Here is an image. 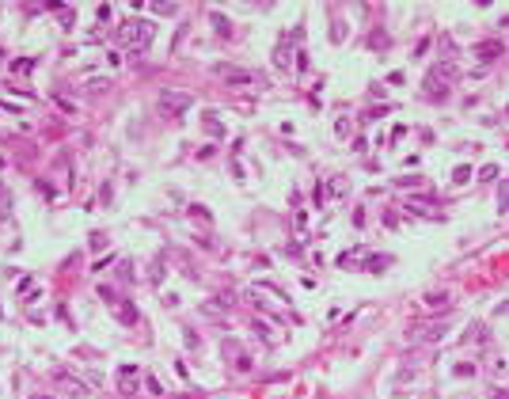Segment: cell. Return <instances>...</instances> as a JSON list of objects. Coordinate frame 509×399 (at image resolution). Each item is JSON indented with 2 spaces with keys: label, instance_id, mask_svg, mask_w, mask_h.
<instances>
[{
  "label": "cell",
  "instance_id": "6da1fadb",
  "mask_svg": "<svg viewBox=\"0 0 509 399\" xmlns=\"http://www.w3.org/2000/svg\"><path fill=\"white\" fill-rule=\"evenodd\" d=\"M190 106H194L190 95H179V92H163V95H160V111H163V114H171V118L187 114Z\"/></svg>",
  "mask_w": 509,
  "mask_h": 399
},
{
  "label": "cell",
  "instance_id": "7a4b0ae2",
  "mask_svg": "<svg viewBox=\"0 0 509 399\" xmlns=\"http://www.w3.org/2000/svg\"><path fill=\"white\" fill-rule=\"evenodd\" d=\"M217 72L224 76V80H232V84H251L254 80L251 72H240V69H232V65H217Z\"/></svg>",
  "mask_w": 509,
  "mask_h": 399
},
{
  "label": "cell",
  "instance_id": "3957f363",
  "mask_svg": "<svg viewBox=\"0 0 509 399\" xmlns=\"http://www.w3.org/2000/svg\"><path fill=\"white\" fill-rule=\"evenodd\" d=\"M118 380H122V392H137V376H133V369H122Z\"/></svg>",
  "mask_w": 509,
  "mask_h": 399
},
{
  "label": "cell",
  "instance_id": "277c9868",
  "mask_svg": "<svg viewBox=\"0 0 509 399\" xmlns=\"http://www.w3.org/2000/svg\"><path fill=\"white\" fill-rule=\"evenodd\" d=\"M498 53H502V46H494V42H483V46H479V57H483V61H494Z\"/></svg>",
  "mask_w": 509,
  "mask_h": 399
}]
</instances>
